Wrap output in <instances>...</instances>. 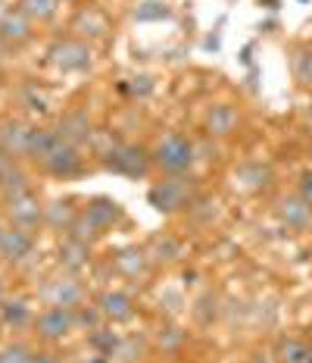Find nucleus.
Segmentation results:
<instances>
[{"instance_id": "obj_40", "label": "nucleus", "mask_w": 312, "mask_h": 363, "mask_svg": "<svg viewBox=\"0 0 312 363\" xmlns=\"http://www.w3.org/2000/svg\"><path fill=\"white\" fill-rule=\"evenodd\" d=\"M300 123H303V128H306V132H312V101L306 104V107H303V113H300Z\"/></svg>"}, {"instance_id": "obj_31", "label": "nucleus", "mask_w": 312, "mask_h": 363, "mask_svg": "<svg viewBox=\"0 0 312 363\" xmlns=\"http://www.w3.org/2000/svg\"><path fill=\"white\" fill-rule=\"evenodd\" d=\"M16 101H19V107L28 110V113H41V116L50 113V97L37 82H25V85L16 91Z\"/></svg>"}, {"instance_id": "obj_35", "label": "nucleus", "mask_w": 312, "mask_h": 363, "mask_svg": "<svg viewBox=\"0 0 312 363\" xmlns=\"http://www.w3.org/2000/svg\"><path fill=\"white\" fill-rule=\"evenodd\" d=\"M69 238H75V241H85V245H97V241H103V235L94 229V223L81 213L79 210V216H75V223H72V229L66 232Z\"/></svg>"}, {"instance_id": "obj_16", "label": "nucleus", "mask_w": 312, "mask_h": 363, "mask_svg": "<svg viewBox=\"0 0 312 363\" xmlns=\"http://www.w3.org/2000/svg\"><path fill=\"white\" fill-rule=\"evenodd\" d=\"M69 32L88 44L103 41V38L110 35V19H106V13L97 10L94 4H79L75 6V16L69 22Z\"/></svg>"}, {"instance_id": "obj_23", "label": "nucleus", "mask_w": 312, "mask_h": 363, "mask_svg": "<svg viewBox=\"0 0 312 363\" xmlns=\"http://www.w3.org/2000/svg\"><path fill=\"white\" fill-rule=\"evenodd\" d=\"M81 207H75L72 198H57L50 203H44V229L57 232V235H66L72 229L75 216H79Z\"/></svg>"}, {"instance_id": "obj_33", "label": "nucleus", "mask_w": 312, "mask_h": 363, "mask_svg": "<svg viewBox=\"0 0 312 363\" xmlns=\"http://www.w3.org/2000/svg\"><path fill=\"white\" fill-rule=\"evenodd\" d=\"M172 19V6L166 0H144L134 10V22H163Z\"/></svg>"}, {"instance_id": "obj_29", "label": "nucleus", "mask_w": 312, "mask_h": 363, "mask_svg": "<svg viewBox=\"0 0 312 363\" xmlns=\"http://www.w3.org/2000/svg\"><path fill=\"white\" fill-rule=\"evenodd\" d=\"M16 6L35 22V26H47V22H53L59 16L63 0H16Z\"/></svg>"}, {"instance_id": "obj_7", "label": "nucleus", "mask_w": 312, "mask_h": 363, "mask_svg": "<svg viewBox=\"0 0 312 363\" xmlns=\"http://www.w3.org/2000/svg\"><path fill=\"white\" fill-rule=\"evenodd\" d=\"M32 332L41 345H63L79 332V316L69 307H41L35 313Z\"/></svg>"}, {"instance_id": "obj_24", "label": "nucleus", "mask_w": 312, "mask_h": 363, "mask_svg": "<svg viewBox=\"0 0 312 363\" xmlns=\"http://www.w3.org/2000/svg\"><path fill=\"white\" fill-rule=\"evenodd\" d=\"M28 188H35V176H32V169H28V163L13 160L0 172V198H13V194H22V191H28Z\"/></svg>"}, {"instance_id": "obj_8", "label": "nucleus", "mask_w": 312, "mask_h": 363, "mask_svg": "<svg viewBox=\"0 0 312 363\" xmlns=\"http://www.w3.org/2000/svg\"><path fill=\"white\" fill-rule=\"evenodd\" d=\"M0 216L6 219V225L41 232L44 229V201H41V194H37V188H28V191H22V194L4 198V203H0Z\"/></svg>"}, {"instance_id": "obj_19", "label": "nucleus", "mask_w": 312, "mask_h": 363, "mask_svg": "<svg viewBox=\"0 0 312 363\" xmlns=\"http://www.w3.org/2000/svg\"><path fill=\"white\" fill-rule=\"evenodd\" d=\"M272 185V166L260 160H247L231 172V188L241 194H260Z\"/></svg>"}, {"instance_id": "obj_3", "label": "nucleus", "mask_w": 312, "mask_h": 363, "mask_svg": "<svg viewBox=\"0 0 312 363\" xmlns=\"http://www.w3.org/2000/svg\"><path fill=\"white\" fill-rule=\"evenodd\" d=\"M100 163L116 176L125 179H147L154 176V160H150V147L134 145V141H122V138H110L106 147L100 150Z\"/></svg>"}, {"instance_id": "obj_34", "label": "nucleus", "mask_w": 312, "mask_h": 363, "mask_svg": "<svg viewBox=\"0 0 312 363\" xmlns=\"http://www.w3.org/2000/svg\"><path fill=\"white\" fill-rule=\"evenodd\" d=\"M32 360H35V345L28 342L0 345V363H32Z\"/></svg>"}, {"instance_id": "obj_15", "label": "nucleus", "mask_w": 312, "mask_h": 363, "mask_svg": "<svg viewBox=\"0 0 312 363\" xmlns=\"http://www.w3.org/2000/svg\"><path fill=\"white\" fill-rule=\"evenodd\" d=\"M81 213H85L91 223H94V229L100 232L106 238L110 232H116L122 223H125V207H122L119 201L106 198V194H97V198H88L81 203Z\"/></svg>"}, {"instance_id": "obj_11", "label": "nucleus", "mask_w": 312, "mask_h": 363, "mask_svg": "<svg viewBox=\"0 0 312 363\" xmlns=\"http://www.w3.org/2000/svg\"><path fill=\"white\" fill-rule=\"evenodd\" d=\"M37 251V232L19 229V225H4L0 232V267H22Z\"/></svg>"}, {"instance_id": "obj_46", "label": "nucleus", "mask_w": 312, "mask_h": 363, "mask_svg": "<svg viewBox=\"0 0 312 363\" xmlns=\"http://www.w3.org/2000/svg\"><path fill=\"white\" fill-rule=\"evenodd\" d=\"M63 4H81V0H63Z\"/></svg>"}, {"instance_id": "obj_20", "label": "nucleus", "mask_w": 312, "mask_h": 363, "mask_svg": "<svg viewBox=\"0 0 312 363\" xmlns=\"http://www.w3.org/2000/svg\"><path fill=\"white\" fill-rule=\"evenodd\" d=\"M32 38H35V22L28 19L19 6H10L4 22H0V44H4V48L19 50V48H25Z\"/></svg>"}, {"instance_id": "obj_21", "label": "nucleus", "mask_w": 312, "mask_h": 363, "mask_svg": "<svg viewBox=\"0 0 312 363\" xmlns=\"http://www.w3.org/2000/svg\"><path fill=\"white\" fill-rule=\"evenodd\" d=\"M147 257L154 260V267H175V263L185 260V245H181V238H175L172 232H156V235L147 238Z\"/></svg>"}, {"instance_id": "obj_51", "label": "nucleus", "mask_w": 312, "mask_h": 363, "mask_svg": "<svg viewBox=\"0 0 312 363\" xmlns=\"http://www.w3.org/2000/svg\"><path fill=\"white\" fill-rule=\"evenodd\" d=\"M0 203H4V198H0Z\"/></svg>"}, {"instance_id": "obj_45", "label": "nucleus", "mask_w": 312, "mask_h": 363, "mask_svg": "<svg viewBox=\"0 0 312 363\" xmlns=\"http://www.w3.org/2000/svg\"><path fill=\"white\" fill-rule=\"evenodd\" d=\"M4 225H6V219H4V216H0V232H4Z\"/></svg>"}, {"instance_id": "obj_37", "label": "nucleus", "mask_w": 312, "mask_h": 363, "mask_svg": "<svg viewBox=\"0 0 312 363\" xmlns=\"http://www.w3.org/2000/svg\"><path fill=\"white\" fill-rule=\"evenodd\" d=\"M296 194L312 207V166H306V169L296 176Z\"/></svg>"}, {"instance_id": "obj_14", "label": "nucleus", "mask_w": 312, "mask_h": 363, "mask_svg": "<svg viewBox=\"0 0 312 363\" xmlns=\"http://www.w3.org/2000/svg\"><path fill=\"white\" fill-rule=\"evenodd\" d=\"M272 210H275V219L281 223V229L294 232V235H309L312 232V207L296 191L281 194Z\"/></svg>"}, {"instance_id": "obj_50", "label": "nucleus", "mask_w": 312, "mask_h": 363, "mask_svg": "<svg viewBox=\"0 0 312 363\" xmlns=\"http://www.w3.org/2000/svg\"><path fill=\"white\" fill-rule=\"evenodd\" d=\"M0 50H4V44H0Z\"/></svg>"}, {"instance_id": "obj_39", "label": "nucleus", "mask_w": 312, "mask_h": 363, "mask_svg": "<svg viewBox=\"0 0 312 363\" xmlns=\"http://www.w3.org/2000/svg\"><path fill=\"white\" fill-rule=\"evenodd\" d=\"M243 363H275V357H272V354H265V351H253Z\"/></svg>"}, {"instance_id": "obj_27", "label": "nucleus", "mask_w": 312, "mask_h": 363, "mask_svg": "<svg viewBox=\"0 0 312 363\" xmlns=\"http://www.w3.org/2000/svg\"><path fill=\"white\" fill-rule=\"evenodd\" d=\"M154 351V345L144 335H122V342L112 354V363H144Z\"/></svg>"}, {"instance_id": "obj_38", "label": "nucleus", "mask_w": 312, "mask_h": 363, "mask_svg": "<svg viewBox=\"0 0 312 363\" xmlns=\"http://www.w3.org/2000/svg\"><path fill=\"white\" fill-rule=\"evenodd\" d=\"M32 363H63V357L53 351V345H41V347H35V360Z\"/></svg>"}, {"instance_id": "obj_44", "label": "nucleus", "mask_w": 312, "mask_h": 363, "mask_svg": "<svg viewBox=\"0 0 312 363\" xmlns=\"http://www.w3.org/2000/svg\"><path fill=\"white\" fill-rule=\"evenodd\" d=\"M6 10H10V6L4 4V0H0V22H4V16H6Z\"/></svg>"}, {"instance_id": "obj_47", "label": "nucleus", "mask_w": 312, "mask_h": 363, "mask_svg": "<svg viewBox=\"0 0 312 363\" xmlns=\"http://www.w3.org/2000/svg\"><path fill=\"white\" fill-rule=\"evenodd\" d=\"M306 363H312V354H309V360H306Z\"/></svg>"}, {"instance_id": "obj_26", "label": "nucleus", "mask_w": 312, "mask_h": 363, "mask_svg": "<svg viewBox=\"0 0 312 363\" xmlns=\"http://www.w3.org/2000/svg\"><path fill=\"white\" fill-rule=\"evenodd\" d=\"M150 345H154V351L166 354V357H172V354H178L181 347L187 345V332L181 329V326H175V323H159V329L154 332Z\"/></svg>"}, {"instance_id": "obj_22", "label": "nucleus", "mask_w": 312, "mask_h": 363, "mask_svg": "<svg viewBox=\"0 0 312 363\" xmlns=\"http://www.w3.org/2000/svg\"><path fill=\"white\" fill-rule=\"evenodd\" d=\"M35 313H37V310L32 307V301H28V298H22V294L10 298V294H6L4 304H0V329H10V332L32 329Z\"/></svg>"}, {"instance_id": "obj_28", "label": "nucleus", "mask_w": 312, "mask_h": 363, "mask_svg": "<svg viewBox=\"0 0 312 363\" xmlns=\"http://www.w3.org/2000/svg\"><path fill=\"white\" fill-rule=\"evenodd\" d=\"M122 342V332H116V326H110V323H103V326H97L94 332H88V347L91 354H100V357H110L116 354V347Z\"/></svg>"}, {"instance_id": "obj_5", "label": "nucleus", "mask_w": 312, "mask_h": 363, "mask_svg": "<svg viewBox=\"0 0 312 363\" xmlns=\"http://www.w3.org/2000/svg\"><path fill=\"white\" fill-rule=\"evenodd\" d=\"M35 298L41 301L44 307H69V310H79L81 304H88V285L81 276L75 272H66V269H57L53 276H44L41 285L35 289Z\"/></svg>"}, {"instance_id": "obj_2", "label": "nucleus", "mask_w": 312, "mask_h": 363, "mask_svg": "<svg viewBox=\"0 0 312 363\" xmlns=\"http://www.w3.org/2000/svg\"><path fill=\"white\" fill-rule=\"evenodd\" d=\"M150 160H154V172L159 176H194V166L200 160L197 141L181 132H166L150 147Z\"/></svg>"}, {"instance_id": "obj_13", "label": "nucleus", "mask_w": 312, "mask_h": 363, "mask_svg": "<svg viewBox=\"0 0 312 363\" xmlns=\"http://www.w3.org/2000/svg\"><path fill=\"white\" fill-rule=\"evenodd\" d=\"M241 125H243V116L231 101H216L203 113V135L212 141L234 138V135L241 132Z\"/></svg>"}, {"instance_id": "obj_48", "label": "nucleus", "mask_w": 312, "mask_h": 363, "mask_svg": "<svg viewBox=\"0 0 312 363\" xmlns=\"http://www.w3.org/2000/svg\"><path fill=\"white\" fill-rule=\"evenodd\" d=\"M309 157H312V147H309Z\"/></svg>"}, {"instance_id": "obj_43", "label": "nucleus", "mask_w": 312, "mask_h": 363, "mask_svg": "<svg viewBox=\"0 0 312 363\" xmlns=\"http://www.w3.org/2000/svg\"><path fill=\"white\" fill-rule=\"evenodd\" d=\"M10 163H13V157H6L4 150H0V172H4V169H6V166H10Z\"/></svg>"}, {"instance_id": "obj_9", "label": "nucleus", "mask_w": 312, "mask_h": 363, "mask_svg": "<svg viewBox=\"0 0 312 363\" xmlns=\"http://www.w3.org/2000/svg\"><path fill=\"white\" fill-rule=\"evenodd\" d=\"M94 307L100 310L103 323H110V326H116V329L134 323V316H138V301H134V294L128 289H112V285L97 294Z\"/></svg>"}, {"instance_id": "obj_12", "label": "nucleus", "mask_w": 312, "mask_h": 363, "mask_svg": "<svg viewBox=\"0 0 312 363\" xmlns=\"http://www.w3.org/2000/svg\"><path fill=\"white\" fill-rule=\"evenodd\" d=\"M32 138H35L32 123H25V119H19V116H0V150H4L6 157L28 163Z\"/></svg>"}, {"instance_id": "obj_4", "label": "nucleus", "mask_w": 312, "mask_h": 363, "mask_svg": "<svg viewBox=\"0 0 312 363\" xmlns=\"http://www.w3.org/2000/svg\"><path fill=\"white\" fill-rule=\"evenodd\" d=\"M197 198H200V194H197L194 176H159V182H154L147 191L150 207L163 216L187 213Z\"/></svg>"}, {"instance_id": "obj_36", "label": "nucleus", "mask_w": 312, "mask_h": 363, "mask_svg": "<svg viewBox=\"0 0 312 363\" xmlns=\"http://www.w3.org/2000/svg\"><path fill=\"white\" fill-rule=\"evenodd\" d=\"M185 216H191L197 225H212V219L219 216V201H209V198H197L191 203V210H187Z\"/></svg>"}, {"instance_id": "obj_6", "label": "nucleus", "mask_w": 312, "mask_h": 363, "mask_svg": "<svg viewBox=\"0 0 312 363\" xmlns=\"http://www.w3.org/2000/svg\"><path fill=\"white\" fill-rule=\"evenodd\" d=\"M94 44L81 41L75 35H63L47 48V66L57 69L59 75H81L94 66Z\"/></svg>"}, {"instance_id": "obj_49", "label": "nucleus", "mask_w": 312, "mask_h": 363, "mask_svg": "<svg viewBox=\"0 0 312 363\" xmlns=\"http://www.w3.org/2000/svg\"><path fill=\"white\" fill-rule=\"evenodd\" d=\"M228 4H234V0H228Z\"/></svg>"}, {"instance_id": "obj_30", "label": "nucleus", "mask_w": 312, "mask_h": 363, "mask_svg": "<svg viewBox=\"0 0 312 363\" xmlns=\"http://www.w3.org/2000/svg\"><path fill=\"white\" fill-rule=\"evenodd\" d=\"M291 75L300 88L312 91V44H296L291 54Z\"/></svg>"}, {"instance_id": "obj_25", "label": "nucleus", "mask_w": 312, "mask_h": 363, "mask_svg": "<svg viewBox=\"0 0 312 363\" xmlns=\"http://www.w3.org/2000/svg\"><path fill=\"white\" fill-rule=\"evenodd\" d=\"M309 354H312V342L296 338V335H281L275 342V347H272L275 363H306Z\"/></svg>"}, {"instance_id": "obj_18", "label": "nucleus", "mask_w": 312, "mask_h": 363, "mask_svg": "<svg viewBox=\"0 0 312 363\" xmlns=\"http://www.w3.org/2000/svg\"><path fill=\"white\" fill-rule=\"evenodd\" d=\"M94 263V245H85V241H75L69 235H63L57 247V269L75 272V276H85Z\"/></svg>"}, {"instance_id": "obj_41", "label": "nucleus", "mask_w": 312, "mask_h": 363, "mask_svg": "<svg viewBox=\"0 0 312 363\" xmlns=\"http://www.w3.org/2000/svg\"><path fill=\"white\" fill-rule=\"evenodd\" d=\"M4 298H6V272L0 267V304H4Z\"/></svg>"}, {"instance_id": "obj_32", "label": "nucleus", "mask_w": 312, "mask_h": 363, "mask_svg": "<svg viewBox=\"0 0 312 363\" xmlns=\"http://www.w3.org/2000/svg\"><path fill=\"white\" fill-rule=\"evenodd\" d=\"M119 91L125 97H132V101H147L150 94L156 91V82H154V75H132V79H125V82H119Z\"/></svg>"}, {"instance_id": "obj_42", "label": "nucleus", "mask_w": 312, "mask_h": 363, "mask_svg": "<svg viewBox=\"0 0 312 363\" xmlns=\"http://www.w3.org/2000/svg\"><path fill=\"white\" fill-rule=\"evenodd\" d=\"M79 363H112V360H110V357H100V354H91V357L79 360Z\"/></svg>"}, {"instance_id": "obj_10", "label": "nucleus", "mask_w": 312, "mask_h": 363, "mask_svg": "<svg viewBox=\"0 0 312 363\" xmlns=\"http://www.w3.org/2000/svg\"><path fill=\"white\" fill-rule=\"evenodd\" d=\"M110 267L112 272H116L119 279H125V282H134V285H141V282H147L150 276H154V260L147 257V247L144 245H125V247H119L116 254L110 257Z\"/></svg>"}, {"instance_id": "obj_17", "label": "nucleus", "mask_w": 312, "mask_h": 363, "mask_svg": "<svg viewBox=\"0 0 312 363\" xmlns=\"http://www.w3.org/2000/svg\"><path fill=\"white\" fill-rule=\"evenodd\" d=\"M53 132H57L59 138H66L69 145L81 147V150H85L91 141H94V135H97V132H94V123H91V116H88V110H81V107L66 110L63 116L57 119Z\"/></svg>"}, {"instance_id": "obj_1", "label": "nucleus", "mask_w": 312, "mask_h": 363, "mask_svg": "<svg viewBox=\"0 0 312 363\" xmlns=\"http://www.w3.org/2000/svg\"><path fill=\"white\" fill-rule=\"evenodd\" d=\"M28 163H32L37 172H44V176L69 182V179H79L81 172H85V150L69 145L66 138H59L53 128L35 125Z\"/></svg>"}]
</instances>
